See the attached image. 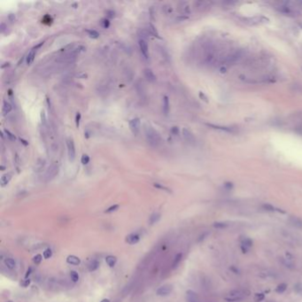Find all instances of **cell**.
Listing matches in <instances>:
<instances>
[{"label":"cell","mask_w":302,"mask_h":302,"mask_svg":"<svg viewBox=\"0 0 302 302\" xmlns=\"http://www.w3.org/2000/svg\"><path fill=\"white\" fill-rule=\"evenodd\" d=\"M172 291H173V286L170 285H165L157 289L156 294L160 297H165V296L169 295L172 292Z\"/></svg>","instance_id":"cell-5"},{"label":"cell","mask_w":302,"mask_h":302,"mask_svg":"<svg viewBox=\"0 0 302 302\" xmlns=\"http://www.w3.org/2000/svg\"><path fill=\"white\" fill-rule=\"evenodd\" d=\"M98 267H99V262H98V261H96V260L92 261V262L89 264V266H88L90 271H95L96 269H98Z\"/></svg>","instance_id":"cell-27"},{"label":"cell","mask_w":302,"mask_h":302,"mask_svg":"<svg viewBox=\"0 0 302 302\" xmlns=\"http://www.w3.org/2000/svg\"><path fill=\"white\" fill-rule=\"evenodd\" d=\"M129 128L132 131V133L136 136H137L140 132V128H141V121L139 118H134L131 119L128 122Z\"/></svg>","instance_id":"cell-3"},{"label":"cell","mask_w":302,"mask_h":302,"mask_svg":"<svg viewBox=\"0 0 302 302\" xmlns=\"http://www.w3.org/2000/svg\"><path fill=\"white\" fill-rule=\"evenodd\" d=\"M81 162H82L83 165L88 164V163L90 162V157H89V155H87V154H83V155L82 156V158H81Z\"/></svg>","instance_id":"cell-39"},{"label":"cell","mask_w":302,"mask_h":302,"mask_svg":"<svg viewBox=\"0 0 302 302\" xmlns=\"http://www.w3.org/2000/svg\"><path fill=\"white\" fill-rule=\"evenodd\" d=\"M43 45H44V42L40 43L39 45H37L36 46H35L34 48H32V49L30 50V52H29V54L27 55V58H26V61H27V64H28V65L32 64V62H33L34 59H35V57H36V52H37V50H38Z\"/></svg>","instance_id":"cell-7"},{"label":"cell","mask_w":302,"mask_h":302,"mask_svg":"<svg viewBox=\"0 0 302 302\" xmlns=\"http://www.w3.org/2000/svg\"><path fill=\"white\" fill-rule=\"evenodd\" d=\"M31 272H32V268H29V269H28V271H27L26 275H25V278H28V277H29V275L31 274Z\"/></svg>","instance_id":"cell-49"},{"label":"cell","mask_w":302,"mask_h":302,"mask_svg":"<svg viewBox=\"0 0 302 302\" xmlns=\"http://www.w3.org/2000/svg\"><path fill=\"white\" fill-rule=\"evenodd\" d=\"M149 31H150V33L152 35H153L155 36H159L158 31H157V29H155V27L153 24H149Z\"/></svg>","instance_id":"cell-38"},{"label":"cell","mask_w":302,"mask_h":302,"mask_svg":"<svg viewBox=\"0 0 302 302\" xmlns=\"http://www.w3.org/2000/svg\"><path fill=\"white\" fill-rule=\"evenodd\" d=\"M144 74L145 78H146L149 82H153L156 81V76H155V75L153 74V72L152 70H151V69L145 68L144 71Z\"/></svg>","instance_id":"cell-16"},{"label":"cell","mask_w":302,"mask_h":302,"mask_svg":"<svg viewBox=\"0 0 302 302\" xmlns=\"http://www.w3.org/2000/svg\"><path fill=\"white\" fill-rule=\"evenodd\" d=\"M4 132H5L6 137H7L10 141H15V140H16V137H15L11 131H9L8 129L5 128V129H4Z\"/></svg>","instance_id":"cell-32"},{"label":"cell","mask_w":302,"mask_h":302,"mask_svg":"<svg viewBox=\"0 0 302 302\" xmlns=\"http://www.w3.org/2000/svg\"><path fill=\"white\" fill-rule=\"evenodd\" d=\"M225 301L227 302H241L243 300V298H239V297H233V296H228L225 297Z\"/></svg>","instance_id":"cell-28"},{"label":"cell","mask_w":302,"mask_h":302,"mask_svg":"<svg viewBox=\"0 0 302 302\" xmlns=\"http://www.w3.org/2000/svg\"><path fill=\"white\" fill-rule=\"evenodd\" d=\"M9 20H10V21H13L14 20H15V15L14 14H13V13H11L10 15H9Z\"/></svg>","instance_id":"cell-51"},{"label":"cell","mask_w":302,"mask_h":302,"mask_svg":"<svg viewBox=\"0 0 302 302\" xmlns=\"http://www.w3.org/2000/svg\"><path fill=\"white\" fill-rule=\"evenodd\" d=\"M157 48H158V52H159V53L160 54L161 58L164 59L166 61L168 60V59H169V55H168L167 50H166L163 46H160V45H158Z\"/></svg>","instance_id":"cell-22"},{"label":"cell","mask_w":302,"mask_h":302,"mask_svg":"<svg viewBox=\"0 0 302 302\" xmlns=\"http://www.w3.org/2000/svg\"><path fill=\"white\" fill-rule=\"evenodd\" d=\"M169 100H168V98L167 96H164L163 97V104H162V111H163V114L165 115H167L168 113H169Z\"/></svg>","instance_id":"cell-17"},{"label":"cell","mask_w":302,"mask_h":302,"mask_svg":"<svg viewBox=\"0 0 302 302\" xmlns=\"http://www.w3.org/2000/svg\"><path fill=\"white\" fill-rule=\"evenodd\" d=\"M20 141L21 143H22L25 146H28V145H29V142L26 141V140H24V139H22V138H20Z\"/></svg>","instance_id":"cell-50"},{"label":"cell","mask_w":302,"mask_h":302,"mask_svg":"<svg viewBox=\"0 0 302 302\" xmlns=\"http://www.w3.org/2000/svg\"><path fill=\"white\" fill-rule=\"evenodd\" d=\"M43 256H44L45 259H50L52 256V251L50 248H47L43 252Z\"/></svg>","instance_id":"cell-35"},{"label":"cell","mask_w":302,"mask_h":302,"mask_svg":"<svg viewBox=\"0 0 302 302\" xmlns=\"http://www.w3.org/2000/svg\"><path fill=\"white\" fill-rule=\"evenodd\" d=\"M208 235V232H206V233H203L201 236H199V238L198 239V242H201V241H203L206 238V236Z\"/></svg>","instance_id":"cell-44"},{"label":"cell","mask_w":302,"mask_h":302,"mask_svg":"<svg viewBox=\"0 0 302 302\" xmlns=\"http://www.w3.org/2000/svg\"><path fill=\"white\" fill-rule=\"evenodd\" d=\"M288 221H289V222L292 226H294V227H296L298 229H302V219L301 218L297 217V216H292H292L289 217Z\"/></svg>","instance_id":"cell-14"},{"label":"cell","mask_w":302,"mask_h":302,"mask_svg":"<svg viewBox=\"0 0 302 302\" xmlns=\"http://www.w3.org/2000/svg\"><path fill=\"white\" fill-rule=\"evenodd\" d=\"M285 260H287V261H289V262H292V260H293V256H292V254H291L289 252H285Z\"/></svg>","instance_id":"cell-43"},{"label":"cell","mask_w":302,"mask_h":302,"mask_svg":"<svg viewBox=\"0 0 302 302\" xmlns=\"http://www.w3.org/2000/svg\"><path fill=\"white\" fill-rule=\"evenodd\" d=\"M144 132L147 143L152 147H158L161 144V137L159 132L150 125H144Z\"/></svg>","instance_id":"cell-1"},{"label":"cell","mask_w":302,"mask_h":302,"mask_svg":"<svg viewBox=\"0 0 302 302\" xmlns=\"http://www.w3.org/2000/svg\"><path fill=\"white\" fill-rule=\"evenodd\" d=\"M183 136L184 140L186 142H188L189 144H193L194 142H195V137H194L192 133L189 130V129H187L186 128H184L183 129Z\"/></svg>","instance_id":"cell-12"},{"label":"cell","mask_w":302,"mask_h":302,"mask_svg":"<svg viewBox=\"0 0 302 302\" xmlns=\"http://www.w3.org/2000/svg\"><path fill=\"white\" fill-rule=\"evenodd\" d=\"M252 246V240L249 238H245L241 241V251L243 253H247Z\"/></svg>","instance_id":"cell-8"},{"label":"cell","mask_w":302,"mask_h":302,"mask_svg":"<svg viewBox=\"0 0 302 302\" xmlns=\"http://www.w3.org/2000/svg\"><path fill=\"white\" fill-rule=\"evenodd\" d=\"M100 302H110V300H109L108 299H102Z\"/></svg>","instance_id":"cell-52"},{"label":"cell","mask_w":302,"mask_h":302,"mask_svg":"<svg viewBox=\"0 0 302 302\" xmlns=\"http://www.w3.org/2000/svg\"><path fill=\"white\" fill-rule=\"evenodd\" d=\"M5 168H6V167H5L4 166H1V170H5Z\"/></svg>","instance_id":"cell-53"},{"label":"cell","mask_w":302,"mask_h":302,"mask_svg":"<svg viewBox=\"0 0 302 302\" xmlns=\"http://www.w3.org/2000/svg\"><path fill=\"white\" fill-rule=\"evenodd\" d=\"M229 269H230L233 273H235V274H239V269L238 268H236L235 266H231V267L229 268Z\"/></svg>","instance_id":"cell-47"},{"label":"cell","mask_w":302,"mask_h":302,"mask_svg":"<svg viewBox=\"0 0 302 302\" xmlns=\"http://www.w3.org/2000/svg\"><path fill=\"white\" fill-rule=\"evenodd\" d=\"M119 207H120V206H119L118 204L113 205V206H111L110 207H108V208H107V209H106V210L105 211V213H110L115 212L116 210H118V209H119Z\"/></svg>","instance_id":"cell-33"},{"label":"cell","mask_w":302,"mask_h":302,"mask_svg":"<svg viewBox=\"0 0 302 302\" xmlns=\"http://www.w3.org/2000/svg\"><path fill=\"white\" fill-rule=\"evenodd\" d=\"M12 179V175L11 174H5L2 176L1 177V180H0V183H1V186L2 187H5L6 185H7L9 183V182L11 181Z\"/></svg>","instance_id":"cell-20"},{"label":"cell","mask_w":302,"mask_h":302,"mask_svg":"<svg viewBox=\"0 0 302 302\" xmlns=\"http://www.w3.org/2000/svg\"><path fill=\"white\" fill-rule=\"evenodd\" d=\"M101 25H102V27H103L104 29H107V28H108V27L110 26V22H109L108 20L103 19V20H101Z\"/></svg>","instance_id":"cell-40"},{"label":"cell","mask_w":302,"mask_h":302,"mask_svg":"<svg viewBox=\"0 0 302 302\" xmlns=\"http://www.w3.org/2000/svg\"><path fill=\"white\" fill-rule=\"evenodd\" d=\"M12 110H13V106H12V105H11L9 102H7V101L5 100L4 103H3V108H2L3 114H4V115H6V114H10V113L12 112Z\"/></svg>","instance_id":"cell-18"},{"label":"cell","mask_w":302,"mask_h":302,"mask_svg":"<svg viewBox=\"0 0 302 302\" xmlns=\"http://www.w3.org/2000/svg\"><path fill=\"white\" fill-rule=\"evenodd\" d=\"M14 163L17 165V166H19L20 165V158H19V156H18V154L16 153L15 154V156H14Z\"/></svg>","instance_id":"cell-48"},{"label":"cell","mask_w":302,"mask_h":302,"mask_svg":"<svg viewBox=\"0 0 302 302\" xmlns=\"http://www.w3.org/2000/svg\"><path fill=\"white\" fill-rule=\"evenodd\" d=\"M67 262L70 265L78 266L81 263V260H80L79 257H77L75 255H69L67 258Z\"/></svg>","instance_id":"cell-15"},{"label":"cell","mask_w":302,"mask_h":302,"mask_svg":"<svg viewBox=\"0 0 302 302\" xmlns=\"http://www.w3.org/2000/svg\"><path fill=\"white\" fill-rule=\"evenodd\" d=\"M264 299H265V295H264V293H262V292L256 293V294L254 295V301H256V302H261V301H262Z\"/></svg>","instance_id":"cell-34"},{"label":"cell","mask_w":302,"mask_h":302,"mask_svg":"<svg viewBox=\"0 0 302 302\" xmlns=\"http://www.w3.org/2000/svg\"><path fill=\"white\" fill-rule=\"evenodd\" d=\"M81 117H82L81 114H80V113H77V114H76V115H75V125H76V128H79V126H80V121H81Z\"/></svg>","instance_id":"cell-42"},{"label":"cell","mask_w":302,"mask_h":302,"mask_svg":"<svg viewBox=\"0 0 302 302\" xmlns=\"http://www.w3.org/2000/svg\"><path fill=\"white\" fill-rule=\"evenodd\" d=\"M45 165H46V161L45 159H42V158L38 159L34 165V171L36 173H40V172H42L45 169Z\"/></svg>","instance_id":"cell-11"},{"label":"cell","mask_w":302,"mask_h":302,"mask_svg":"<svg viewBox=\"0 0 302 302\" xmlns=\"http://www.w3.org/2000/svg\"><path fill=\"white\" fill-rule=\"evenodd\" d=\"M186 300L187 302H201L199 295L192 290H188L186 292Z\"/></svg>","instance_id":"cell-9"},{"label":"cell","mask_w":302,"mask_h":302,"mask_svg":"<svg viewBox=\"0 0 302 302\" xmlns=\"http://www.w3.org/2000/svg\"><path fill=\"white\" fill-rule=\"evenodd\" d=\"M228 223L227 222H215L213 223V227L216 228V229H225L228 227Z\"/></svg>","instance_id":"cell-30"},{"label":"cell","mask_w":302,"mask_h":302,"mask_svg":"<svg viewBox=\"0 0 302 302\" xmlns=\"http://www.w3.org/2000/svg\"><path fill=\"white\" fill-rule=\"evenodd\" d=\"M160 213H153L150 216V218H149V223H150L151 225H153V224H154V223H157V222L160 221Z\"/></svg>","instance_id":"cell-21"},{"label":"cell","mask_w":302,"mask_h":302,"mask_svg":"<svg viewBox=\"0 0 302 302\" xmlns=\"http://www.w3.org/2000/svg\"><path fill=\"white\" fill-rule=\"evenodd\" d=\"M263 208H264L265 210H267V211H269V212H274V211H275V208L273 206L269 205V204H265V205H263Z\"/></svg>","instance_id":"cell-41"},{"label":"cell","mask_w":302,"mask_h":302,"mask_svg":"<svg viewBox=\"0 0 302 302\" xmlns=\"http://www.w3.org/2000/svg\"><path fill=\"white\" fill-rule=\"evenodd\" d=\"M5 264H6V266L8 269H14L15 266H16V262L13 260V259H12V258H6V260H5Z\"/></svg>","instance_id":"cell-23"},{"label":"cell","mask_w":302,"mask_h":302,"mask_svg":"<svg viewBox=\"0 0 302 302\" xmlns=\"http://www.w3.org/2000/svg\"><path fill=\"white\" fill-rule=\"evenodd\" d=\"M40 117H41V123H42V126H43V128H45L47 127V119H46L45 112L44 110L41 111V115H40Z\"/></svg>","instance_id":"cell-25"},{"label":"cell","mask_w":302,"mask_h":302,"mask_svg":"<svg viewBox=\"0 0 302 302\" xmlns=\"http://www.w3.org/2000/svg\"><path fill=\"white\" fill-rule=\"evenodd\" d=\"M42 260H43V256L41 254H36V256H34L33 258V262L36 264V265H38L42 262Z\"/></svg>","instance_id":"cell-36"},{"label":"cell","mask_w":302,"mask_h":302,"mask_svg":"<svg viewBox=\"0 0 302 302\" xmlns=\"http://www.w3.org/2000/svg\"><path fill=\"white\" fill-rule=\"evenodd\" d=\"M59 164L58 162H53L52 164H51V166L48 167V169L45 172V182L52 181L59 174Z\"/></svg>","instance_id":"cell-2"},{"label":"cell","mask_w":302,"mask_h":302,"mask_svg":"<svg viewBox=\"0 0 302 302\" xmlns=\"http://www.w3.org/2000/svg\"><path fill=\"white\" fill-rule=\"evenodd\" d=\"M153 185H154V187H156L157 189L165 190V191H167V192H171V190H170L167 187H166V186H164V185H162V184H160V183H153Z\"/></svg>","instance_id":"cell-37"},{"label":"cell","mask_w":302,"mask_h":302,"mask_svg":"<svg viewBox=\"0 0 302 302\" xmlns=\"http://www.w3.org/2000/svg\"><path fill=\"white\" fill-rule=\"evenodd\" d=\"M70 278H71V280H72V281H73L74 283H76V282H78V280H79L80 276H79V275H78V273H77L76 271L72 270V271L70 272Z\"/></svg>","instance_id":"cell-31"},{"label":"cell","mask_w":302,"mask_h":302,"mask_svg":"<svg viewBox=\"0 0 302 302\" xmlns=\"http://www.w3.org/2000/svg\"><path fill=\"white\" fill-rule=\"evenodd\" d=\"M249 292L246 291V290H232L229 292V296H233V297H239V298H243L245 296H248L249 295Z\"/></svg>","instance_id":"cell-13"},{"label":"cell","mask_w":302,"mask_h":302,"mask_svg":"<svg viewBox=\"0 0 302 302\" xmlns=\"http://www.w3.org/2000/svg\"><path fill=\"white\" fill-rule=\"evenodd\" d=\"M182 258H183V254H182L181 252L177 253V254L176 255L175 259H174L173 263H172V268H173V269H176V268L178 266V264L180 263V262L182 261Z\"/></svg>","instance_id":"cell-24"},{"label":"cell","mask_w":302,"mask_h":302,"mask_svg":"<svg viewBox=\"0 0 302 302\" xmlns=\"http://www.w3.org/2000/svg\"><path fill=\"white\" fill-rule=\"evenodd\" d=\"M105 262H106L107 265H108L109 267L113 268V267L115 266V264L117 262V258L115 256H114V255H108V256H106V258H105Z\"/></svg>","instance_id":"cell-19"},{"label":"cell","mask_w":302,"mask_h":302,"mask_svg":"<svg viewBox=\"0 0 302 302\" xmlns=\"http://www.w3.org/2000/svg\"><path fill=\"white\" fill-rule=\"evenodd\" d=\"M8 302H13V301H12V300H9V301H8Z\"/></svg>","instance_id":"cell-54"},{"label":"cell","mask_w":302,"mask_h":302,"mask_svg":"<svg viewBox=\"0 0 302 302\" xmlns=\"http://www.w3.org/2000/svg\"><path fill=\"white\" fill-rule=\"evenodd\" d=\"M286 288H287V285H286V284H285V283L280 284V285H278L277 287L275 288V292H277V293H283V292H285Z\"/></svg>","instance_id":"cell-29"},{"label":"cell","mask_w":302,"mask_h":302,"mask_svg":"<svg viewBox=\"0 0 302 302\" xmlns=\"http://www.w3.org/2000/svg\"><path fill=\"white\" fill-rule=\"evenodd\" d=\"M140 240V236L137 233H131L126 236V242L128 245H136Z\"/></svg>","instance_id":"cell-10"},{"label":"cell","mask_w":302,"mask_h":302,"mask_svg":"<svg viewBox=\"0 0 302 302\" xmlns=\"http://www.w3.org/2000/svg\"><path fill=\"white\" fill-rule=\"evenodd\" d=\"M86 32H87L88 36L91 38H94V39H97L99 37V33L95 30V29H87L86 30Z\"/></svg>","instance_id":"cell-26"},{"label":"cell","mask_w":302,"mask_h":302,"mask_svg":"<svg viewBox=\"0 0 302 302\" xmlns=\"http://www.w3.org/2000/svg\"><path fill=\"white\" fill-rule=\"evenodd\" d=\"M171 132L173 133L174 135H178V133H179V129H178L177 127H173V128H171Z\"/></svg>","instance_id":"cell-46"},{"label":"cell","mask_w":302,"mask_h":302,"mask_svg":"<svg viewBox=\"0 0 302 302\" xmlns=\"http://www.w3.org/2000/svg\"><path fill=\"white\" fill-rule=\"evenodd\" d=\"M67 147H68V155L70 161H74L75 159V146L74 140L72 138L67 139Z\"/></svg>","instance_id":"cell-4"},{"label":"cell","mask_w":302,"mask_h":302,"mask_svg":"<svg viewBox=\"0 0 302 302\" xmlns=\"http://www.w3.org/2000/svg\"><path fill=\"white\" fill-rule=\"evenodd\" d=\"M138 45H139V49L140 52L142 53V55L144 56V59H148L149 57V48H148V44L145 39L140 38L138 41Z\"/></svg>","instance_id":"cell-6"},{"label":"cell","mask_w":302,"mask_h":302,"mask_svg":"<svg viewBox=\"0 0 302 302\" xmlns=\"http://www.w3.org/2000/svg\"><path fill=\"white\" fill-rule=\"evenodd\" d=\"M29 284H30V279H29V278H26V279L24 280V282H22L20 285H22V286H24V287H27Z\"/></svg>","instance_id":"cell-45"}]
</instances>
